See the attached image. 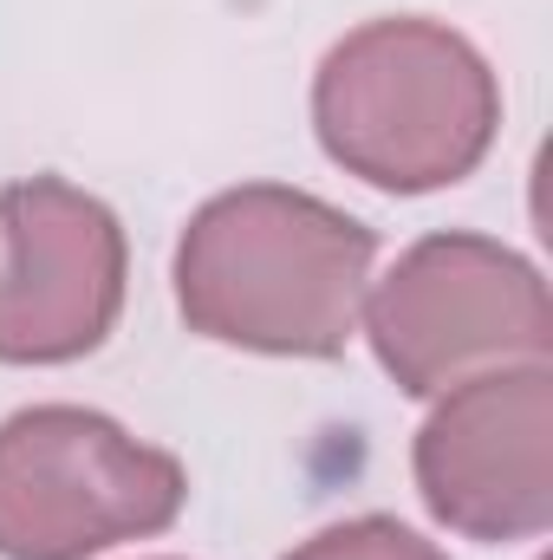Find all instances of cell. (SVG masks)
Returning a JSON list of instances; mask_svg holds the SVG:
<instances>
[{"instance_id":"277c9868","label":"cell","mask_w":553,"mask_h":560,"mask_svg":"<svg viewBox=\"0 0 553 560\" xmlns=\"http://www.w3.org/2000/svg\"><path fill=\"white\" fill-rule=\"evenodd\" d=\"M365 332L411 398H436L482 365H541L553 319L548 287L521 255L482 235H430L378 280Z\"/></svg>"},{"instance_id":"52a82bcc","label":"cell","mask_w":553,"mask_h":560,"mask_svg":"<svg viewBox=\"0 0 553 560\" xmlns=\"http://www.w3.org/2000/svg\"><path fill=\"white\" fill-rule=\"evenodd\" d=\"M286 560H443V555L423 535H411L404 522H391V515H358V522H339V528L313 535Z\"/></svg>"},{"instance_id":"8992f818","label":"cell","mask_w":553,"mask_h":560,"mask_svg":"<svg viewBox=\"0 0 553 560\" xmlns=\"http://www.w3.org/2000/svg\"><path fill=\"white\" fill-rule=\"evenodd\" d=\"M416 489L436 522L475 541H521L553 522L548 365L462 378L416 436Z\"/></svg>"},{"instance_id":"5b68a950","label":"cell","mask_w":553,"mask_h":560,"mask_svg":"<svg viewBox=\"0 0 553 560\" xmlns=\"http://www.w3.org/2000/svg\"><path fill=\"white\" fill-rule=\"evenodd\" d=\"M0 359L66 365L105 346L125 306L118 215L59 176H26L0 189Z\"/></svg>"},{"instance_id":"3957f363","label":"cell","mask_w":553,"mask_h":560,"mask_svg":"<svg viewBox=\"0 0 553 560\" xmlns=\"http://www.w3.org/2000/svg\"><path fill=\"white\" fill-rule=\"evenodd\" d=\"M183 463L79 405H39L0 423V555L85 560L176 522Z\"/></svg>"},{"instance_id":"7a4b0ae2","label":"cell","mask_w":553,"mask_h":560,"mask_svg":"<svg viewBox=\"0 0 553 560\" xmlns=\"http://www.w3.org/2000/svg\"><path fill=\"white\" fill-rule=\"evenodd\" d=\"M313 125L352 176L423 196L469 176L502 125L482 52L436 20H372L345 33L313 85Z\"/></svg>"},{"instance_id":"6da1fadb","label":"cell","mask_w":553,"mask_h":560,"mask_svg":"<svg viewBox=\"0 0 553 560\" xmlns=\"http://www.w3.org/2000/svg\"><path fill=\"white\" fill-rule=\"evenodd\" d=\"M372 255V229L345 209L306 189L248 183L183 229L176 300L183 319L222 346L332 359L358 326Z\"/></svg>"}]
</instances>
